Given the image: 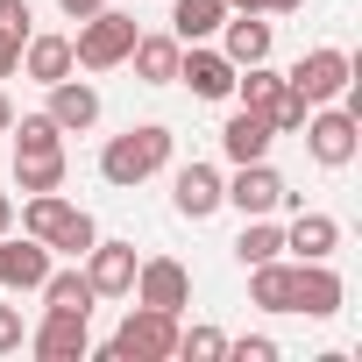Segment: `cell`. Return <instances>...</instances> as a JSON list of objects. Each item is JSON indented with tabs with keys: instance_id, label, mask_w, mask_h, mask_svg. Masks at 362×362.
<instances>
[{
	"instance_id": "obj_21",
	"label": "cell",
	"mask_w": 362,
	"mask_h": 362,
	"mask_svg": "<svg viewBox=\"0 0 362 362\" xmlns=\"http://www.w3.org/2000/svg\"><path fill=\"white\" fill-rule=\"evenodd\" d=\"M177 36H135V50H128V64H135V78L142 86H170L177 78Z\"/></svg>"
},
{
	"instance_id": "obj_13",
	"label": "cell",
	"mask_w": 362,
	"mask_h": 362,
	"mask_svg": "<svg viewBox=\"0 0 362 362\" xmlns=\"http://www.w3.org/2000/svg\"><path fill=\"white\" fill-rule=\"evenodd\" d=\"M221 185H228V177H221L214 163H177V177H170L177 221H214V214H221Z\"/></svg>"
},
{
	"instance_id": "obj_1",
	"label": "cell",
	"mask_w": 362,
	"mask_h": 362,
	"mask_svg": "<svg viewBox=\"0 0 362 362\" xmlns=\"http://www.w3.org/2000/svg\"><path fill=\"white\" fill-rule=\"evenodd\" d=\"M170 149H177V135H170L163 121H135V128L107 135V149H100V177H107L114 192H135L142 177H156V170L170 163Z\"/></svg>"
},
{
	"instance_id": "obj_7",
	"label": "cell",
	"mask_w": 362,
	"mask_h": 362,
	"mask_svg": "<svg viewBox=\"0 0 362 362\" xmlns=\"http://www.w3.org/2000/svg\"><path fill=\"white\" fill-rule=\"evenodd\" d=\"M128 298H142V305H163V313H185V305H192V270L177 263V256H142V263H135V284H128Z\"/></svg>"
},
{
	"instance_id": "obj_10",
	"label": "cell",
	"mask_w": 362,
	"mask_h": 362,
	"mask_svg": "<svg viewBox=\"0 0 362 362\" xmlns=\"http://www.w3.org/2000/svg\"><path fill=\"white\" fill-rule=\"evenodd\" d=\"M135 263H142V256H135V242H107V235H100V242L78 256V270H86V284H93L100 298H128Z\"/></svg>"
},
{
	"instance_id": "obj_36",
	"label": "cell",
	"mask_w": 362,
	"mask_h": 362,
	"mask_svg": "<svg viewBox=\"0 0 362 362\" xmlns=\"http://www.w3.org/2000/svg\"><path fill=\"white\" fill-rule=\"evenodd\" d=\"M228 15H270V0H228Z\"/></svg>"
},
{
	"instance_id": "obj_2",
	"label": "cell",
	"mask_w": 362,
	"mask_h": 362,
	"mask_svg": "<svg viewBox=\"0 0 362 362\" xmlns=\"http://www.w3.org/2000/svg\"><path fill=\"white\" fill-rule=\"evenodd\" d=\"M93 355H107V362H170L177 355V313H163V305H128L121 313V327H114V341L107 348H93Z\"/></svg>"
},
{
	"instance_id": "obj_34",
	"label": "cell",
	"mask_w": 362,
	"mask_h": 362,
	"mask_svg": "<svg viewBox=\"0 0 362 362\" xmlns=\"http://www.w3.org/2000/svg\"><path fill=\"white\" fill-rule=\"evenodd\" d=\"M100 8H107V0H57V15H64V22H86V15H100Z\"/></svg>"
},
{
	"instance_id": "obj_9",
	"label": "cell",
	"mask_w": 362,
	"mask_h": 362,
	"mask_svg": "<svg viewBox=\"0 0 362 362\" xmlns=\"http://www.w3.org/2000/svg\"><path fill=\"white\" fill-rule=\"evenodd\" d=\"M50 263H57V256H50V242L15 235V228L0 235V291H15V298H22V291H36V284L50 277Z\"/></svg>"
},
{
	"instance_id": "obj_20",
	"label": "cell",
	"mask_w": 362,
	"mask_h": 362,
	"mask_svg": "<svg viewBox=\"0 0 362 362\" xmlns=\"http://www.w3.org/2000/svg\"><path fill=\"white\" fill-rule=\"evenodd\" d=\"M228 22V0H170V36L177 43H214Z\"/></svg>"
},
{
	"instance_id": "obj_28",
	"label": "cell",
	"mask_w": 362,
	"mask_h": 362,
	"mask_svg": "<svg viewBox=\"0 0 362 362\" xmlns=\"http://www.w3.org/2000/svg\"><path fill=\"white\" fill-rule=\"evenodd\" d=\"M177 355H185V362H228V334L206 327V320H192V327H177Z\"/></svg>"
},
{
	"instance_id": "obj_8",
	"label": "cell",
	"mask_w": 362,
	"mask_h": 362,
	"mask_svg": "<svg viewBox=\"0 0 362 362\" xmlns=\"http://www.w3.org/2000/svg\"><path fill=\"white\" fill-rule=\"evenodd\" d=\"M348 305V284L334 263H291V313L298 320H334Z\"/></svg>"
},
{
	"instance_id": "obj_37",
	"label": "cell",
	"mask_w": 362,
	"mask_h": 362,
	"mask_svg": "<svg viewBox=\"0 0 362 362\" xmlns=\"http://www.w3.org/2000/svg\"><path fill=\"white\" fill-rule=\"evenodd\" d=\"M8 128H15V100H8V93H0V135H8Z\"/></svg>"
},
{
	"instance_id": "obj_12",
	"label": "cell",
	"mask_w": 362,
	"mask_h": 362,
	"mask_svg": "<svg viewBox=\"0 0 362 362\" xmlns=\"http://www.w3.org/2000/svg\"><path fill=\"white\" fill-rule=\"evenodd\" d=\"M334 249H341V221H334V214L298 206V214L284 221V256H291V263H334Z\"/></svg>"
},
{
	"instance_id": "obj_23",
	"label": "cell",
	"mask_w": 362,
	"mask_h": 362,
	"mask_svg": "<svg viewBox=\"0 0 362 362\" xmlns=\"http://www.w3.org/2000/svg\"><path fill=\"white\" fill-rule=\"evenodd\" d=\"M270 256H284V228H277L270 214L242 221V235H235V263H242V270H256V263H270Z\"/></svg>"
},
{
	"instance_id": "obj_6",
	"label": "cell",
	"mask_w": 362,
	"mask_h": 362,
	"mask_svg": "<svg viewBox=\"0 0 362 362\" xmlns=\"http://www.w3.org/2000/svg\"><path fill=\"white\" fill-rule=\"evenodd\" d=\"M298 93H305V107H327V100H341L348 93V78H355V57L348 50H334V43H313L291 71H284Z\"/></svg>"
},
{
	"instance_id": "obj_19",
	"label": "cell",
	"mask_w": 362,
	"mask_h": 362,
	"mask_svg": "<svg viewBox=\"0 0 362 362\" xmlns=\"http://www.w3.org/2000/svg\"><path fill=\"white\" fill-rule=\"evenodd\" d=\"M78 71V57H71V36H29L22 43V78H36V86H57V78H71Z\"/></svg>"
},
{
	"instance_id": "obj_4",
	"label": "cell",
	"mask_w": 362,
	"mask_h": 362,
	"mask_svg": "<svg viewBox=\"0 0 362 362\" xmlns=\"http://www.w3.org/2000/svg\"><path fill=\"white\" fill-rule=\"evenodd\" d=\"M305 156L320 163V170H348L355 163V149H362V114H348L341 100H327V107H313L305 114Z\"/></svg>"
},
{
	"instance_id": "obj_17",
	"label": "cell",
	"mask_w": 362,
	"mask_h": 362,
	"mask_svg": "<svg viewBox=\"0 0 362 362\" xmlns=\"http://www.w3.org/2000/svg\"><path fill=\"white\" fill-rule=\"evenodd\" d=\"M36 298H43V313H78V320H93V305H100V291L86 284L78 263H50V277L36 284Z\"/></svg>"
},
{
	"instance_id": "obj_24",
	"label": "cell",
	"mask_w": 362,
	"mask_h": 362,
	"mask_svg": "<svg viewBox=\"0 0 362 362\" xmlns=\"http://www.w3.org/2000/svg\"><path fill=\"white\" fill-rule=\"evenodd\" d=\"M64 149H43V156H15V192H64Z\"/></svg>"
},
{
	"instance_id": "obj_35",
	"label": "cell",
	"mask_w": 362,
	"mask_h": 362,
	"mask_svg": "<svg viewBox=\"0 0 362 362\" xmlns=\"http://www.w3.org/2000/svg\"><path fill=\"white\" fill-rule=\"evenodd\" d=\"M0 78H22V43L0 36Z\"/></svg>"
},
{
	"instance_id": "obj_14",
	"label": "cell",
	"mask_w": 362,
	"mask_h": 362,
	"mask_svg": "<svg viewBox=\"0 0 362 362\" xmlns=\"http://www.w3.org/2000/svg\"><path fill=\"white\" fill-rule=\"evenodd\" d=\"M29 348H36L43 362H86V355H93V327H86L78 313H43L36 334H29Z\"/></svg>"
},
{
	"instance_id": "obj_26",
	"label": "cell",
	"mask_w": 362,
	"mask_h": 362,
	"mask_svg": "<svg viewBox=\"0 0 362 362\" xmlns=\"http://www.w3.org/2000/svg\"><path fill=\"white\" fill-rule=\"evenodd\" d=\"M78 206L64 199V192H29V206H22V235H36V242H50L64 221H71Z\"/></svg>"
},
{
	"instance_id": "obj_3",
	"label": "cell",
	"mask_w": 362,
	"mask_h": 362,
	"mask_svg": "<svg viewBox=\"0 0 362 362\" xmlns=\"http://www.w3.org/2000/svg\"><path fill=\"white\" fill-rule=\"evenodd\" d=\"M135 15H121V8H100V15H86L78 22V36H71V57H78V71H114V64H128V50H135Z\"/></svg>"
},
{
	"instance_id": "obj_16",
	"label": "cell",
	"mask_w": 362,
	"mask_h": 362,
	"mask_svg": "<svg viewBox=\"0 0 362 362\" xmlns=\"http://www.w3.org/2000/svg\"><path fill=\"white\" fill-rule=\"evenodd\" d=\"M270 142H277V128H270V114H256V107H235L228 128H221V156H228V163H256V156H270Z\"/></svg>"
},
{
	"instance_id": "obj_33",
	"label": "cell",
	"mask_w": 362,
	"mask_h": 362,
	"mask_svg": "<svg viewBox=\"0 0 362 362\" xmlns=\"http://www.w3.org/2000/svg\"><path fill=\"white\" fill-rule=\"evenodd\" d=\"M29 327H22V305H0V355H22Z\"/></svg>"
},
{
	"instance_id": "obj_30",
	"label": "cell",
	"mask_w": 362,
	"mask_h": 362,
	"mask_svg": "<svg viewBox=\"0 0 362 362\" xmlns=\"http://www.w3.org/2000/svg\"><path fill=\"white\" fill-rule=\"evenodd\" d=\"M305 114H313V107H305V93L284 78V93L270 100V128H277V135H298V128H305Z\"/></svg>"
},
{
	"instance_id": "obj_18",
	"label": "cell",
	"mask_w": 362,
	"mask_h": 362,
	"mask_svg": "<svg viewBox=\"0 0 362 362\" xmlns=\"http://www.w3.org/2000/svg\"><path fill=\"white\" fill-rule=\"evenodd\" d=\"M270 43H277V29H270L263 15H228V22H221V57H228L235 71H242V64H263Z\"/></svg>"
},
{
	"instance_id": "obj_25",
	"label": "cell",
	"mask_w": 362,
	"mask_h": 362,
	"mask_svg": "<svg viewBox=\"0 0 362 362\" xmlns=\"http://www.w3.org/2000/svg\"><path fill=\"white\" fill-rule=\"evenodd\" d=\"M277 93H284V71H277L270 57H263V64H242V71H235V100H242V107L270 114V100H277Z\"/></svg>"
},
{
	"instance_id": "obj_5",
	"label": "cell",
	"mask_w": 362,
	"mask_h": 362,
	"mask_svg": "<svg viewBox=\"0 0 362 362\" xmlns=\"http://www.w3.org/2000/svg\"><path fill=\"white\" fill-rule=\"evenodd\" d=\"M221 206H235L242 221H256V214L298 206V192L284 185V170H270V156H256V163H235V177L221 185Z\"/></svg>"
},
{
	"instance_id": "obj_32",
	"label": "cell",
	"mask_w": 362,
	"mask_h": 362,
	"mask_svg": "<svg viewBox=\"0 0 362 362\" xmlns=\"http://www.w3.org/2000/svg\"><path fill=\"white\" fill-rule=\"evenodd\" d=\"M228 362H277V341L270 334H242V341H228Z\"/></svg>"
},
{
	"instance_id": "obj_11",
	"label": "cell",
	"mask_w": 362,
	"mask_h": 362,
	"mask_svg": "<svg viewBox=\"0 0 362 362\" xmlns=\"http://www.w3.org/2000/svg\"><path fill=\"white\" fill-rule=\"evenodd\" d=\"M177 78L192 86V100H235V64L221 57V43H185L177 50Z\"/></svg>"
},
{
	"instance_id": "obj_22",
	"label": "cell",
	"mask_w": 362,
	"mask_h": 362,
	"mask_svg": "<svg viewBox=\"0 0 362 362\" xmlns=\"http://www.w3.org/2000/svg\"><path fill=\"white\" fill-rule=\"evenodd\" d=\"M249 305L256 313H291V263L284 256H270V263L249 270Z\"/></svg>"
},
{
	"instance_id": "obj_29",
	"label": "cell",
	"mask_w": 362,
	"mask_h": 362,
	"mask_svg": "<svg viewBox=\"0 0 362 362\" xmlns=\"http://www.w3.org/2000/svg\"><path fill=\"white\" fill-rule=\"evenodd\" d=\"M93 242H100V221H93L86 206H78V214H71V221H64V228L50 235V256H71V263H78V256H86Z\"/></svg>"
},
{
	"instance_id": "obj_27",
	"label": "cell",
	"mask_w": 362,
	"mask_h": 362,
	"mask_svg": "<svg viewBox=\"0 0 362 362\" xmlns=\"http://www.w3.org/2000/svg\"><path fill=\"white\" fill-rule=\"evenodd\" d=\"M15 156H43V149H64V128L50 121V114H15Z\"/></svg>"
},
{
	"instance_id": "obj_31",
	"label": "cell",
	"mask_w": 362,
	"mask_h": 362,
	"mask_svg": "<svg viewBox=\"0 0 362 362\" xmlns=\"http://www.w3.org/2000/svg\"><path fill=\"white\" fill-rule=\"evenodd\" d=\"M0 36H8V43H29V36H36L29 0H0Z\"/></svg>"
},
{
	"instance_id": "obj_38",
	"label": "cell",
	"mask_w": 362,
	"mask_h": 362,
	"mask_svg": "<svg viewBox=\"0 0 362 362\" xmlns=\"http://www.w3.org/2000/svg\"><path fill=\"white\" fill-rule=\"evenodd\" d=\"M8 228H15V199H8V192H0V235H8Z\"/></svg>"
},
{
	"instance_id": "obj_15",
	"label": "cell",
	"mask_w": 362,
	"mask_h": 362,
	"mask_svg": "<svg viewBox=\"0 0 362 362\" xmlns=\"http://www.w3.org/2000/svg\"><path fill=\"white\" fill-rule=\"evenodd\" d=\"M43 93H50V107H43V114H50L64 135H86V128L100 121V86H93V78H78V71H71V78H57V86H43Z\"/></svg>"
}]
</instances>
